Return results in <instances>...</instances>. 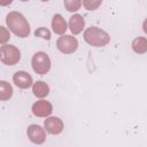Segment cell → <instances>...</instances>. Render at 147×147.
<instances>
[{
    "label": "cell",
    "instance_id": "4",
    "mask_svg": "<svg viewBox=\"0 0 147 147\" xmlns=\"http://www.w3.org/2000/svg\"><path fill=\"white\" fill-rule=\"evenodd\" d=\"M0 60L6 65H15L21 60V52L14 45H2L0 48Z\"/></svg>",
    "mask_w": 147,
    "mask_h": 147
},
{
    "label": "cell",
    "instance_id": "22",
    "mask_svg": "<svg viewBox=\"0 0 147 147\" xmlns=\"http://www.w3.org/2000/svg\"><path fill=\"white\" fill-rule=\"evenodd\" d=\"M21 1H29V0H21Z\"/></svg>",
    "mask_w": 147,
    "mask_h": 147
},
{
    "label": "cell",
    "instance_id": "13",
    "mask_svg": "<svg viewBox=\"0 0 147 147\" xmlns=\"http://www.w3.org/2000/svg\"><path fill=\"white\" fill-rule=\"evenodd\" d=\"M132 49L137 54H145L147 53V38L145 37H137L132 41Z\"/></svg>",
    "mask_w": 147,
    "mask_h": 147
},
{
    "label": "cell",
    "instance_id": "14",
    "mask_svg": "<svg viewBox=\"0 0 147 147\" xmlns=\"http://www.w3.org/2000/svg\"><path fill=\"white\" fill-rule=\"evenodd\" d=\"M13 86L7 83L6 80L0 82V100L1 101H7L13 96Z\"/></svg>",
    "mask_w": 147,
    "mask_h": 147
},
{
    "label": "cell",
    "instance_id": "9",
    "mask_svg": "<svg viewBox=\"0 0 147 147\" xmlns=\"http://www.w3.org/2000/svg\"><path fill=\"white\" fill-rule=\"evenodd\" d=\"M13 82L17 87H20L22 90L29 88L33 85L32 77L26 71H16L13 76Z\"/></svg>",
    "mask_w": 147,
    "mask_h": 147
},
{
    "label": "cell",
    "instance_id": "11",
    "mask_svg": "<svg viewBox=\"0 0 147 147\" xmlns=\"http://www.w3.org/2000/svg\"><path fill=\"white\" fill-rule=\"evenodd\" d=\"M52 29L53 31L56 33V34H64L67 29H68V25H67V22L64 21V18L60 15V14H55L53 16V20H52Z\"/></svg>",
    "mask_w": 147,
    "mask_h": 147
},
{
    "label": "cell",
    "instance_id": "18",
    "mask_svg": "<svg viewBox=\"0 0 147 147\" xmlns=\"http://www.w3.org/2000/svg\"><path fill=\"white\" fill-rule=\"evenodd\" d=\"M9 38H10V34H9V32L6 30V28H5V26H0V42H1L2 45H5L6 41H7Z\"/></svg>",
    "mask_w": 147,
    "mask_h": 147
},
{
    "label": "cell",
    "instance_id": "5",
    "mask_svg": "<svg viewBox=\"0 0 147 147\" xmlns=\"http://www.w3.org/2000/svg\"><path fill=\"white\" fill-rule=\"evenodd\" d=\"M56 47L63 54H72L78 48V41L71 34H62L56 41Z\"/></svg>",
    "mask_w": 147,
    "mask_h": 147
},
{
    "label": "cell",
    "instance_id": "20",
    "mask_svg": "<svg viewBox=\"0 0 147 147\" xmlns=\"http://www.w3.org/2000/svg\"><path fill=\"white\" fill-rule=\"evenodd\" d=\"M142 30H144V32L147 34V18L144 21V23H142Z\"/></svg>",
    "mask_w": 147,
    "mask_h": 147
},
{
    "label": "cell",
    "instance_id": "16",
    "mask_svg": "<svg viewBox=\"0 0 147 147\" xmlns=\"http://www.w3.org/2000/svg\"><path fill=\"white\" fill-rule=\"evenodd\" d=\"M102 3V0H83V6L87 10H95Z\"/></svg>",
    "mask_w": 147,
    "mask_h": 147
},
{
    "label": "cell",
    "instance_id": "7",
    "mask_svg": "<svg viewBox=\"0 0 147 147\" xmlns=\"http://www.w3.org/2000/svg\"><path fill=\"white\" fill-rule=\"evenodd\" d=\"M44 126H45V130L47 131V133H49V134H60L64 129V124H63L62 119L56 116L47 117L44 122Z\"/></svg>",
    "mask_w": 147,
    "mask_h": 147
},
{
    "label": "cell",
    "instance_id": "2",
    "mask_svg": "<svg viewBox=\"0 0 147 147\" xmlns=\"http://www.w3.org/2000/svg\"><path fill=\"white\" fill-rule=\"evenodd\" d=\"M84 40L93 47H103L109 44L110 36L98 26L87 28L84 32Z\"/></svg>",
    "mask_w": 147,
    "mask_h": 147
},
{
    "label": "cell",
    "instance_id": "12",
    "mask_svg": "<svg viewBox=\"0 0 147 147\" xmlns=\"http://www.w3.org/2000/svg\"><path fill=\"white\" fill-rule=\"evenodd\" d=\"M32 92H33L34 96H37L39 99H42V98H46L49 94V86H48L47 83H45L42 80H38V82L33 83Z\"/></svg>",
    "mask_w": 147,
    "mask_h": 147
},
{
    "label": "cell",
    "instance_id": "10",
    "mask_svg": "<svg viewBox=\"0 0 147 147\" xmlns=\"http://www.w3.org/2000/svg\"><path fill=\"white\" fill-rule=\"evenodd\" d=\"M68 25H69V29H70L72 34H78L83 31V29L85 26V20L82 15L75 14L69 18Z\"/></svg>",
    "mask_w": 147,
    "mask_h": 147
},
{
    "label": "cell",
    "instance_id": "6",
    "mask_svg": "<svg viewBox=\"0 0 147 147\" xmlns=\"http://www.w3.org/2000/svg\"><path fill=\"white\" fill-rule=\"evenodd\" d=\"M46 132L47 131L45 129H42L40 125L31 124L26 130V136L31 142L37 144V145H41L46 140Z\"/></svg>",
    "mask_w": 147,
    "mask_h": 147
},
{
    "label": "cell",
    "instance_id": "19",
    "mask_svg": "<svg viewBox=\"0 0 147 147\" xmlns=\"http://www.w3.org/2000/svg\"><path fill=\"white\" fill-rule=\"evenodd\" d=\"M13 2V0H0V5L1 6H8Z\"/></svg>",
    "mask_w": 147,
    "mask_h": 147
},
{
    "label": "cell",
    "instance_id": "21",
    "mask_svg": "<svg viewBox=\"0 0 147 147\" xmlns=\"http://www.w3.org/2000/svg\"><path fill=\"white\" fill-rule=\"evenodd\" d=\"M40 1H44V2H46V1H49V0H40Z\"/></svg>",
    "mask_w": 147,
    "mask_h": 147
},
{
    "label": "cell",
    "instance_id": "17",
    "mask_svg": "<svg viewBox=\"0 0 147 147\" xmlns=\"http://www.w3.org/2000/svg\"><path fill=\"white\" fill-rule=\"evenodd\" d=\"M34 36L39 37L41 39H45V40H49L51 39V31L46 28H38L34 31Z\"/></svg>",
    "mask_w": 147,
    "mask_h": 147
},
{
    "label": "cell",
    "instance_id": "3",
    "mask_svg": "<svg viewBox=\"0 0 147 147\" xmlns=\"http://www.w3.org/2000/svg\"><path fill=\"white\" fill-rule=\"evenodd\" d=\"M32 69L38 75H45L51 70V59L45 52H37L31 60Z\"/></svg>",
    "mask_w": 147,
    "mask_h": 147
},
{
    "label": "cell",
    "instance_id": "1",
    "mask_svg": "<svg viewBox=\"0 0 147 147\" xmlns=\"http://www.w3.org/2000/svg\"><path fill=\"white\" fill-rule=\"evenodd\" d=\"M6 24L9 30L20 38H26L30 34V24L23 14L10 11L6 16Z\"/></svg>",
    "mask_w": 147,
    "mask_h": 147
},
{
    "label": "cell",
    "instance_id": "8",
    "mask_svg": "<svg viewBox=\"0 0 147 147\" xmlns=\"http://www.w3.org/2000/svg\"><path fill=\"white\" fill-rule=\"evenodd\" d=\"M53 111V106L49 101L39 100L32 106V114L37 117H48Z\"/></svg>",
    "mask_w": 147,
    "mask_h": 147
},
{
    "label": "cell",
    "instance_id": "15",
    "mask_svg": "<svg viewBox=\"0 0 147 147\" xmlns=\"http://www.w3.org/2000/svg\"><path fill=\"white\" fill-rule=\"evenodd\" d=\"M63 3H64V8L70 11V13H74V11H77L82 3H83V0H63Z\"/></svg>",
    "mask_w": 147,
    "mask_h": 147
}]
</instances>
